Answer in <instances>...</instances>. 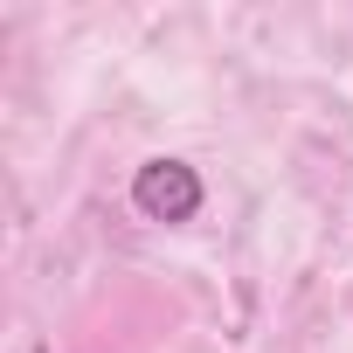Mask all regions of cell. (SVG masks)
<instances>
[{
	"mask_svg": "<svg viewBox=\"0 0 353 353\" xmlns=\"http://www.w3.org/2000/svg\"><path fill=\"white\" fill-rule=\"evenodd\" d=\"M132 201L145 222H188L201 208V173L188 159H145L139 181H132Z\"/></svg>",
	"mask_w": 353,
	"mask_h": 353,
	"instance_id": "6da1fadb",
	"label": "cell"
}]
</instances>
